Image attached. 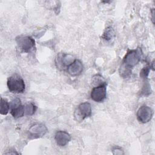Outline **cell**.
<instances>
[{
  "instance_id": "obj_9",
  "label": "cell",
  "mask_w": 155,
  "mask_h": 155,
  "mask_svg": "<svg viewBox=\"0 0 155 155\" xmlns=\"http://www.w3.org/2000/svg\"><path fill=\"white\" fill-rule=\"evenodd\" d=\"M76 59L70 54L60 53L56 58V65L58 68H67Z\"/></svg>"
},
{
  "instance_id": "obj_8",
  "label": "cell",
  "mask_w": 155,
  "mask_h": 155,
  "mask_svg": "<svg viewBox=\"0 0 155 155\" xmlns=\"http://www.w3.org/2000/svg\"><path fill=\"white\" fill-rule=\"evenodd\" d=\"M10 113L14 118H19L25 115L24 105H22L19 99H13L10 104Z\"/></svg>"
},
{
  "instance_id": "obj_18",
  "label": "cell",
  "mask_w": 155,
  "mask_h": 155,
  "mask_svg": "<svg viewBox=\"0 0 155 155\" xmlns=\"http://www.w3.org/2000/svg\"><path fill=\"white\" fill-rule=\"evenodd\" d=\"M13 151V150H11V151H8V152L5 153V154H18V152H16V151Z\"/></svg>"
},
{
  "instance_id": "obj_4",
  "label": "cell",
  "mask_w": 155,
  "mask_h": 155,
  "mask_svg": "<svg viewBox=\"0 0 155 155\" xmlns=\"http://www.w3.org/2000/svg\"><path fill=\"white\" fill-rule=\"evenodd\" d=\"M15 40L19 48L24 52L30 51L35 45V41L29 36H18Z\"/></svg>"
},
{
  "instance_id": "obj_13",
  "label": "cell",
  "mask_w": 155,
  "mask_h": 155,
  "mask_svg": "<svg viewBox=\"0 0 155 155\" xmlns=\"http://www.w3.org/2000/svg\"><path fill=\"white\" fill-rule=\"evenodd\" d=\"M24 114L26 116H32L36 110V105L32 102H28L24 105Z\"/></svg>"
},
{
  "instance_id": "obj_15",
  "label": "cell",
  "mask_w": 155,
  "mask_h": 155,
  "mask_svg": "<svg viewBox=\"0 0 155 155\" xmlns=\"http://www.w3.org/2000/svg\"><path fill=\"white\" fill-rule=\"evenodd\" d=\"M150 67H143L140 71V77L141 78H142L144 80H147V78L148 76V74H149V72H150Z\"/></svg>"
},
{
  "instance_id": "obj_5",
  "label": "cell",
  "mask_w": 155,
  "mask_h": 155,
  "mask_svg": "<svg viewBox=\"0 0 155 155\" xmlns=\"http://www.w3.org/2000/svg\"><path fill=\"white\" fill-rule=\"evenodd\" d=\"M107 96V83L104 82L92 88L90 93L91 99L96 102H103Z\"/></svg>"
},
{
  "instance_id": "obj_3",
  "label": "cell",
  "mask_w": 155,
  "mask_h": 155,
  "mask_svg": "<svg viewBox=\"0 0 155 155\" xmlns=\"http://www.w3.org/2000/svg\"><path fill=\"white\" fill-rule=\"evenodd\" d=\"M92 113L91 106L89 102H85L81 103L76 108L74 116L76 120L81 122L85 118L91 116Z\"/></svg>"
},
{
  "instance_id": "obj_2",
  "label": "cell",
  "mask_w": 155,
  "mask_h": 155,
  "mask_svg": "<svg viewBox=\"0 0 155 155\" xmlns=\"http://www.w3.org/2000/svg\"><path fill=\"white\" fill-rule=\"evenodd\" d=\"M7 85L9 91L13 93H22L25 88L24 79L17 74H15L8 78Z\"/></svg>"
},
{
  "instance_id": "obj_6",
  "label": "cell",
  "mask_w": 155,
  "mask_h": 155,
  "mask_svg": "<svg viewBox=\"0 0 155 155\" xmlns=\"http://www.w3.org/2000/svg\"><path fill=\"white\" fill-rule=\"evenodd\" d=\"M47 127L42 124H36L30 127L27 131L29 139H35L42 137L47 132Z\"/></svg>"
},
{
  "instance_id": "obj_14",
  "label": "cell",
  "mask_w": 155,
  "mask_h": 155,
  "mask_svg": "<svg viewBox=\"0 0 155 155\" xmlns=\"http://www.w3.org/2000/svg\"><path fill=\"white\" fill-rule=\"evenodd\" d=\"M10 108V104L7 100L1 97V104H0V113L2 115H6L8 114Z\"/></svg>"
},
{
  "instance_id": "obj_17",
  "label": "cell",
  "mask_w": 155,
  "mask_h": 155,
  "mask_svg": "<svg viewBox=\"0 0 155 155\" xmlns=\"http://www.w3.org/2000/svg\"><path fill=\"white\" fill-rule=\"evenodd\" d=\"M112 152L113 154H123V150L119 147H114L112 149Z\"/></svg>"
},
{
  "instance_id": "obj_11",
  "label": "cell",
  "mask_w": 155,
  "mask_h": 155,
  "mask_svg": "<svg viewBox=\"0 0 155 155\" xmlns=\"http://www.w3.org/2000/svg\"><path fill=\"white\" fill-rule=\"evenodd\" d=\"M54 140L59 147L65 146L71 140V136L67 131L59 130L54 135Z\"/></svg>"
},
{
  "instance_id": "obj_1",
  "label": "cell",
  "mask_w": 155,
  "mask_h": 155,
  "mask_svg": "<svg viewBox=\"0 0 155 155\" xmlns=\"http://www.w3.org/2000/svg\"><path fill=\"white\" fill-rule=\"evenodd\" d=\"M140 52L139 49L129 50L124 58L122 64L119 70L120 74L123 78L129 76L131 73V68L140 61Z\"/></svg>"
},
{
  "instance_id": "obj_7",
  "label": "cell",
  "mask_w": 155,
  "mask_h": 155,
  "mask_svg": "<svg viewBox=\"0 0 155 155\" xmlns=\"http://www.w3.org/2000/svg\"><path fill=\"white\" fill-rule=\"evenodd\" d=\"M153 115L152 109L147 105L141 106L137 111V118L139 122L143 124L150 122Z\"/></svg>"
},
{
  "instance_id": "obj_16",
  "label": "cell",
  "mask_w": 155,
  "mask_h": 155,
  "mask_svg": "<svg viewBox=\"0 0 155 155\" xmlns=\"http://www.w3.org/2000/svg\"><path fill=\"white\" fill-rule=\"evenodd\" d=\"M141 93L144 96H148L151 93L150 85L147 81L144 82V84L141 91Z\"/></svg>"
},
{
  "instance_id": "obj_10",
  "label": "cell",
  "mask_w": 155,
  "mask_h": 155,
  "mask_svg": "<svg viewBox=\"0 0 155 155\" xmlns=\"http://www.w3.org/2000/svg\"><path fill=\"white\" fill-rule=\"evenodd\" d=\"M84 69L82 63L79 59H75L68 67L67 70L68 73L71 76H77L81 74Z\"/></svg>"
},
{
  "instance_id": "obj_12",
  "label": "cell",
  "mask_w": 155,
  "mask_h": 155,
  "mask_svg": "<svg viewBox=\"0 0 155 155\" xmlns=\"http://www.w3.org/2000/svg\"><path fill=\"white\" fill-rule=\"evenodd\" d=\"M115 36H116L115 31L113 28V27H108L104 30L101 38L105 42L110 43L114 40Z\"/></svg>"
}]
</instances>
